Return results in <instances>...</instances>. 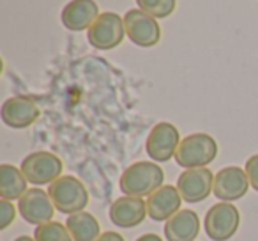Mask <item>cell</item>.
Segmentation results:
<instances>
[{"instance_id":"obj_5","label":"cell","mask_w":258,"mask_h":241,"mask_svg":"<svg viewBox=\"0 0 258 241\" xmlns=\"http://www.w3.org/2000/svg\"><path fill=\"white\" fill-rule=\"evenodd\" d=\"M62 169H64L62 160L50 152H34L27 155L22 162L23 174L32 185H51L60 178Z\"/></svg>"},{"instance_id":"obj_22","label":"cell","mask_w":258,"mask_h":241,"mask_svg":"<svg viewBox=\"0 0 258 241\" xmlns=\"http://www.w3.org/2000/svg\"><path fill=\"white\" fill-rule=\"evenodd\" d=\"M244 171H246L247 178H249V185L258 192V153L246 160Z\"/></svg>"},{"instance_id":"obj_20","label":"cell","mask_w":258,"mask_h":241,"mask_svg":"<svg viewBox=\"0 0 258 241\" xmlns=\"http://www.w3.org/2000/svg\"><path fill=\"white\" fill-rule=\"evenodd\" d=\"M138 8L152 18H168L175 11L177 0H137Z\"/></svg>"},{"instance_id":"obj_4","label":"cell","mask_w":258,"mask_h":241,"mask_svg":"<svg viewBox=\"0 0 258 241\" xmlns=\"http://www.w3.org/2000/svg\"><path fill=\"white\" fill-rule=\"evenodd\" d=\"M240 225V213L232 202H218L205 215V232L212 241H226L235 236Z\"/></svg>"},{"instance_id":"obj_17","label":"cell","mask_w":258,"mask_h":241,"mask_svg":"<svg viewBox=\"0 0 258 241\" xmlns=\"http://www.w3.org/2000/svg\"><path fill=\"white\" fill-rule=\"evenodd\" d=\"M27 192V178L22 169L2 164L0 166V197L6 201H20Z\"/></svg>"},{"instance_id":"obj_24","label":"cell","mask_w":258,"mask_h":241,"mask_svg":"<svg viewBox=\"0 0 258 241\" xmlns=\"http://www.w3.org/2000/svg\"><path fill=\"white\" fill-rule=\"evenodd\" d=\"M137 241H163V239H161V236H158V234L149 232V234H142Z\"/></svg>"},{"instance_id":"obj_2","label":"cell","mask_w":258,"mask_h":241,"mask_svg":"<svg viewBox=\"0 0 258 241\" xmlns=\"http://www.w3.org/2000/svg\"><path fill=\"white\" fill-rule=\"evenodd\" d=\"M218 157V143L212 136L197 132L189 134L180 141L175 153V160L184 169L205 167Z\"/></svg>"},{"instance_id":"obj_13","label":"cell","mask_w":258,"mask_h":241,"mask_svg":"<svg viewBox=\"0 0 258 241\" xmlns=\"http://www.w3.org/2000/svg\"><path fill=\"white\" fill-rule=\"evenodd\" d=\"M180 204H182V195L179 188L172 185H163L147 197V211L154 222H168L173 215L180 211Z\"/></svg>"},{"instance_id":"obj_16","label":"cell","mask_w":258,"mask_h":241,"mask_svg":"<svg viewBox=\"0 0 258 241\" xmlns=\"http://www.w3.org/2000/svg\"><path fill=\"white\" fill-rule=\"evenodd\" d=\"M200 234V218L193 209H180L165 223L168 241H195Z\"/></svg>"},{"instance_id":"obj_25","label":"cell","mask_w":258,"mask_h":241,"mask_svg":"<svg viewBox=\"0 0 258 241\" xmlns=\"http://www.w3.org/2000/svg\"><path fill=\"white\" fill-rule=\"evenodd\" d=\"M15 241H36V237H30V236H18Z\"/></svg>"},{"instance_id":"obj_21","label":"cell","mask_w":258,"mask_h":241,"mask_svg":"<svg viewBox=\"0 0 258 241\" xmlns=\"http://www.w3.org/2000/svg\"><path fill=\"white\" fill-rule=\"evenodd\" d=\"M15 218H16L15 204H13L11 201L2 199V201H0V229L2 230L8 229V227L15 222Z\"/></svg>"},{"instance_id":"obj_6","label":"cell","mask_w":258,"mask_h":241,"mask_svg":"<svg viewBox=\"0 0 258 241\" xmlns=\"http://www.w3.org/2000/svg\"><path fill=\"white\" fill-rule=\"evenodd\" d=\"M124 18H120L117 13H101L99 18L94 22V25L87 32L90 46L103 51L117 48L124 41Z\"/></svg>"},{"instance_id":"obj_9","label":"cell","mask_w":258,"mask_h":241,"mask_svg":"<svg viewBox=\"0 0 258 241\" xmlns=\"http://www.w3.org/2000/svg\"><path fill=\"white\" fill-rule=\"evenodd\" d=\"M18 211L27 223L43 225L51 222L55 215V206L50 194L43 188H29L22 199L18 201Z\"/></svg>"},{"instance_id":"obj_15","label":"cell","mask_w":258,"mask_h":241,"mask_svg":"<svg viewBox=\"0 0 258 241\" xmlns=\"http://www.w3.org/2000/svg\"><path fill=\"white\" fill-rule=\"evenodd\" d=\"M62 23L71 32H82L90 29L99 18V8L94 0H71L62 9Z\"/></svg>"},{"instance_id":"obj_7","label":"cell","mask_w":258,"mask_h":241,"mask_svg":"<svg viewBox=\"0 0 258 241\" xmlns=\"http://www.w3.org/2000/svg\"><path fill=\"white\" fill-rule=\"evenodd\" d=\"M124 27L127 39L140 48H152L161 39V29L156 18L142 9H129L124 16Z\"/></svg>"},{"instance_id":"obj_10","label":"cell","mask_w":258,"mask_h":241,"mask_svg":"<svg viewBox=\"0 0 258 241\" xmlns=\"http://www.w3.org/2000/svg\"><path fill=\"white\" fill-rule=\"evenodd\" d=\"M182 201L186 202H202L214 192V176L207 167L186 169L177 180Z\"/></svg>"},{"instance_id":"obj_12","label":"cell","mask_w":258,"mask_h":241,"mask_svg":"<svg viewBox=\"0 0 258 241\" xmlns=\"http://www.w3.org/2000/svg\"><path fill=\"white\" fill-rule=\"evenodd\" d=\"M149 216L147 201L144 197H133V195H124L113 201L110 206V220L113 225L122 229H131L144 222Z\"/></svg>"},{"instance_id":"obj_11","label":"cell","mask_w":258,"mask_h":241,"mask_svg":"<svg viewBox=\"0 0 258 241\" xmlns=\"http://www.w3.org/2000/svg\"><path fill=\"white\" fill-rule=\"evenodd\" d=\"M249 187V178L246 171L237 166L223 167L214 176V195L223 202L239 201L246 195Z\"/></svg>"},{"instance_id":"obj_19","label":"cell","mask_w":258,"mask_h":241,"mask_svg":"<svg viewBox=\"0 0 258 241\" xmlns=\"http://www.w3.org/2000/svg\"><path fill=\"white\" fill-rule=\"evenodd\" d=\"M34 237H36V241H75L68 225L60 222H48L43 225H37Z\"/></svg>"},{"instance_id":"obj_14","label":"cell","mask_w":258,"mask_h":241,"mask_svg":"<svg viewBox=\"0 0 258 241\" xmlns=\"http://www.w3.org/2000/svg\"><path fill=\"white\" fill-rule=\"evenodd\" d=\"M39 118V107L30 97L16 95L2 104V122L11 129H27Z\"/></svg>"},{"instance_id":"obj_8","label":"cell","mask_w":258,"mask_h":241,"mask_svg":"<svg viewBox=\"0 0 258 241\" xmlns=\"http://www.w3.org/2000/svg\"><path fill=\"white\" fill-rule=\"evenodd\" d=\"M179 145L180 134L175 125L168 124V122H159L149 134L145 150L154 162H168L172 157H175Z\"/></svg>"},{"instance_id":"obj_23","label":"cell","mask_w":258,"mask_h":241,"mask_svg":"<svg viewBox=\"0 0 258 241\" xmlns=\"http://www.w3.org/2000/svg\"><path fill=\"white\" fill-rule=\"evenodd\" d=\"M96 241H125V239L118 232H115V230H108V232L101 234V236L97 237Z\"/></svg>"},{"instance_id":"obj_1","label":"cell","mask_w":258,"mask_h":241,"mask_svg":"<svg viewBox=\"0 0 258 241\" xmlns=\"http://www.w3.org/2000/svg\"><path fill=\"white\" fill-rule=\"evenodd\" d=\"M163 181H165V173L161 167L151 160H142V162L131 164L122 173L118 185L124 195L149 197L163 187Z\"/></svg>"},{"instance_id":"obj_3","label":"cell","mask_w":258,"mask_h":241,"mask_svg":"<svg viewBox=\"0 0 258 241\" xmlns=\"http://www.w3.org/2000/svg\"><path fill=\"white\" fill-rule=\"evenodd\" d=\"M53 206L64 215H75L87 208L89 192L85 185L75 176H60L48 187Z\"/></svg>"},{"instance_id":"obj_18","label":"cell","mask_w":258,"mask_h":241,"mask_svg":"<svg viewBox=\"0 0 258 241\" xmlns=\"http://www.w3.org/2000/svg\"><path fill=\"white\" fill-rule=\"evenodd\" d=\"M69 232L75 241H96L101 236V225L96 220V216L87 211H80L75 215H69L68 222Z\"/></svg>"}]
</instances>
